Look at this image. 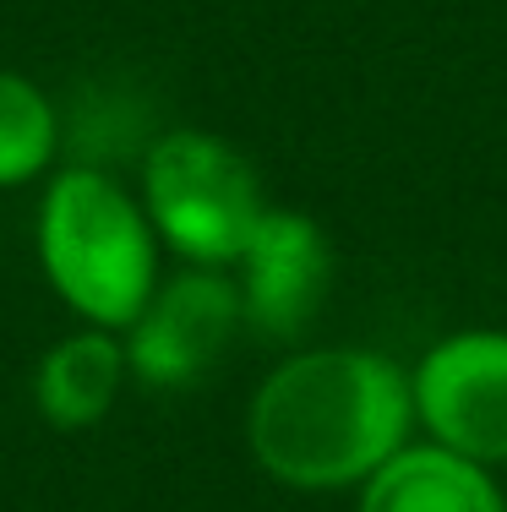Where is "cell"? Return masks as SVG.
I'll list each match as a JSON object with an SVG mask.
<instances>
[{"mask_svg": "<svg viewBox=\"0 0 507 512\" xmlns=\"http://www.w3.org/2000/svg\"><path fill=\"white\" fill-rule=\"evenodd\" d=\"M415 414V387L371 349H311L284 360L251 404V453L284 485L338 491L371 480Z\"/></svg>", "mask_w": 507, "mask_h": 512, "instance_id": "cell-1", "label": "cell"}, {"mask_svg": "<svg viewBox=\"0 0 507 512\" xmlns=\"http://www.w3.org/2000/svg\"><path fill=\"white\" fill-rule=\"evenodd\" d=\"M44 267L93 322H137L153 295V240L142 213L99 169H66L44 202Z\"/></svg>", "mask_w": 507, "mask_h": 512, "instance_id": "cell-2", "label": "cell"}, {"mask_svg": "<svg viewBox=\"0 0 507 512\" xmlns=\"http://www.w3.org/2000/svg\"><path fill=\"white\" fill-rule=\"evenodd\" d=\"M148 207L164 240L191 262H240L262 224V191L229 142L169 131L148 153Z\"/></svg>", "mask_w": 507, "mask_h": 512, "instance_id": "cell-3", "label": "cell"}, {"mask_svg": "<svg viewBox=\"0 0 507 512\" xmlns=\"http://www.w3.org/2000/svg\"><path fill=\"white\" fill-rule=\"evenodd\" d=\"M415 414L437 447L475 463H507V333H453L420 360Z\"/></svg>", "mask_w": 507, "mask_h": 512, "instance_id": "cell-4", "label": "cell"}, {"mask_svg": "<svg viewBox=\"0 0 507 512\" xmlns=\"http://www.w3.org/2000/svg\"><path fill=\"white\" fill-rule=\"evenodd\" d=\"M246 316L240 289L219 273H186L148 300L131 333V365L153 387H186L224 355L235 322Z\"/></svg>", "mask_w": 507, "mask_h": 512, "instance_id": "cell-5", "label": "cell"}, {"mask_svg": "<svg viewBox=\"0 0 507 512\" xmlns=\"http://www.w3.org/2000/svg\"><path fill=\"white\" fill-rule=\"evenodd\" d=\"M246 289L240 306L273 338H295L322 311L333 284V246L306 213H262L257 235L246 246Z\"/></svg>", "mask_w": 507, "mask_h": 512, "instance_id": "cell-6", "label": "cell"}, {"mask_svg": "<svg viewBox=\"0 0 507 512\" xmlns=\"http://www.w3.org/2000/svg\"><path fill=\"white\" fill-rule=\"evenodd\" d=\"M360 512H507L486 463L448 447H404L366 480Z\"/></svg>", "mask_w": 507, "mask_h": 512, "instance_id": "cell-7", "label": "cell"}, {"mask_svg": "<svg viewBox=\"0 0 507 512\" xmlns=\"http://www.w3.org/2000/svg\"><path fill=\"white\" fill-rule=\"evenodd\" d=\"M120 349L99 333L66 338L39 371V404L55 425H93L120 387Z\"/></svg>", "mask_w": 507, "mask_h": 512, "instance_id": "cell-8", "label": "cell"}, {"mask_svg": "<svg viewBox=\"0 0 507 512\" xmlns=\"http://www.w3.org/2000/svg\"><path fill=\"white\" fill-rule=\"evenodd\" d=\"M148 131L142 104H131L126 93H104V88H77L66 104V153L77 169L110 164L126 158Z\"/></svg>", "mask_w": 507, "mask_h": 512, "instance_id": "cell-9", "label": "cell"}, {"mask_svg": "<svg viewBox=\"0 0 507 512\" xmlns=\"http://www.w3.org/2000/svg\"><path fill=\"white\" fill-rule=\"evenodd\" d=\"M55 153V109L33 82L0 71V186L28 180Z\"/></svg>", "mask_w": 507, "mask_h": 512, "instance_id": "cell-10", "label": "cell"}]
</instances>
